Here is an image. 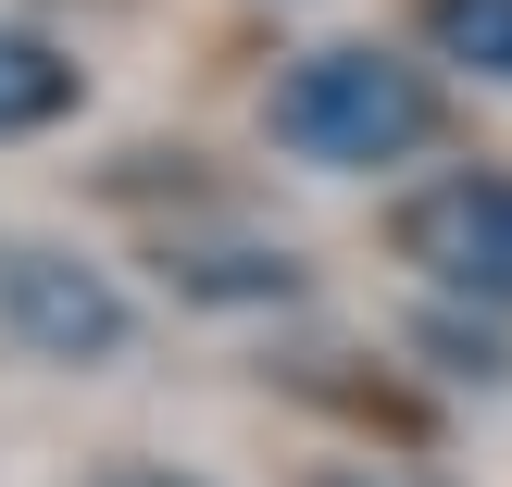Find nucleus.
<instances>
[{
    "instance_id": "nucleus-1",
    "label": "nucleus",
    "mask_w": 512,
    "mask_h": 487,
    "mask_svg": "<svg viewBox=\"0 0 512 487\" xmlns=\"http://www.w3.org/2000/svg\"><path fill=\"white\" fill-rule=\"evenodd\" d=\"M438 75L425 63H400V50H375V38H325V50H300L288 75H275V100H263V138L288 150V163H313V175H388V163H413V150H438Z\"/></svg>"
},
{
    "instance_id": "nucleus-2",
    "label": "nucleus",
    "mask_w": 512,
    "mask_h": 487,
    "mask_svg": "<svg viewBox=\"0 0 512 487\" xmlns=\"http://www.w3.org/2000/svg\"><path fill=\"white\" fill-rule=\"evenodd\" d=\"M388 250L425 275V288L475 300V313H512V175H500V163L425 175V188L388 213Z\"/></svg>"
},
{
    "instance_id": "nucleus-3",
    "label": "nucleus",
    "mask_w": 512,
    "mask_h": 487,
    "mask_svg": "<svg viewBox=\"0 0 512 487\" xmlns=\"http://www.w3.org/2000/svg\"><path fill=\"white\" fill-rule=\"evenodd\" d=\"M0 338L38 350V363H113V350L138 338V313H125V288L100 263L13 238V250H0Z\"/></svg>"
},
{
    "instance_id": "nucleus-4",
    "label": "nucleus",
    "mask_w": 512,
    "mask_h": 487,
    "mask_svg": "<svg viewBox=\"0 0 512 487\" xmlns=\"http://www.w3.org/2000/svg\"><path fill=\"white\" fill-rule=\"evenodd\" d=\"M75 100H88V75L63 63V50L38 38V25L0 13V138H38V125H63Z\"/></svg>"
},
{
    "instance_id": "nucleus-5",
    "label": "nucleus",
    "mask_w": 512,
    "mask_h": 487,
    "mask_svg": "<svg viewBox=\"0 0 512 487\" xmlns=\"http://www.w3.org/2000/svg\"><path fill=\"white\" fill-rule=\"evenodd\" d=\"M425 50H438L450 75H475V88H512V0H413Z\"/></svg>"
},
{
    "instance_id": "nucleus-6",
    "label": "nucleus",
    "mask_w": 512,
    "mask_h": 487,
    "mask_svg": "<svg viewBox=\"0 0 512 487\" xmlns=\"http://www.w3.org/2000/svg\"><path fill=\"white\" fill-rule=\"evenodd\" d=\"M163 275L188 300H300V263H288V250H163Z\"/></svg>"
},
{
    "instance_id": "nucleus-7",
    "label": "nucleus",
    "mask_w": 512,
    "mask_h": 487,
    "mask_svg": "<svg viewBox=\"0 0 512 487\" xmlns=\"http://www.w3.org/2000/svg\"><path fill=\"white\" fill-rule=\"evenodd\" d=\"M313 487H450V475H425V463H313Z\"/></svg>"
},
{
    "instance_id": "nucleus-8",
    "label": "nucleus",
    "mask_w": 512,
    "mask_h": 487,
    "mask_svg": "<svg viewBox=\"0 0 512 487\" xmlns=\"http://www.w3.org/2000/svg\"><path fill=\"white\" fill-rule=\"evenodd\" d=\"M88 487H200V475H175V463H100Z\"/></svg>"
}]
</instances>
